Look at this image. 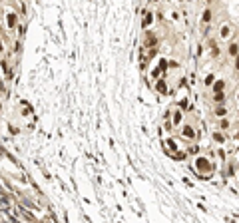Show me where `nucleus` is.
I'll list each match as a JSON object with an SVG mask.
<instances>
[{
    "mask_svg": "<svg viewBox=\"0 0 239 223\" xmlns=\"http://www.w3.org/2000/svg\"><path fill=\"white\" fill-rule=\"evenodd\" d=\"M229 54H231V56H237V44H231L229 46Z\"/></svg>",
    "mask_w": 239,
    "mask_h": 223,
    "instance_id": "nucleus-1",
    "label": "nucleus"
}]
</instances>
